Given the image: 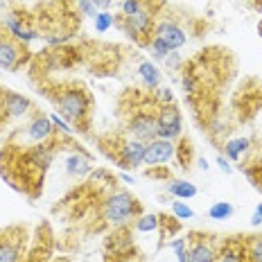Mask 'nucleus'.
<instances>
[{"label":"nucleus","instance_id":"obj_36","mask_svg":"<svg viewBox=\"0 0 262 262\" xmlns=\"http://www.w3.org/2000/svg\"><path fill=\"white\" fill-rule=\"evenodd\" d=\"M113 5V0H97V7H100V12H104Z\"/></svg>","mask_w":262,"mask_h":262},{"label":"nucleus","instance_id":"obj_22","mask_svg":"<svg viewBox=\"0 0 262 262\" xmlns=\"http://www.w3.org/2000/svg\"><path fill=\"white\" fill-rule=\"evenodd\" d=\"M217 262H247V260H244V251L237 249L235 244H224L220 255H217Z\"/></svg>","mask_w":262,"mask_h":262},{"label":"nucleus","instance_id":"obj_12","mask_svg":"<svg viewBox=\"0 0 262 262\" xmlns=\"http://www.w3.org/2000/svg\"><path fill=\"white\" fill-rule=\"evenodd\" d=\"M25 61L23 43L0 34V70H16Z\"/></svg>","mask_w":262,"mask_h":262},{"label":"nucleus","instance_id":"obj_18","mask_svg":"<svg viewBox=\"0 0 262 262\" xmlns=\"http://www.w3.org/2000/svg\"><path fill=\"white\" fill-rule=\"evenodd\" d=\"M249 149H251V140L249 138H244V136L242 138H231V140H226V145H224V154L222 156H226L231 163H237Z\"/></svg>","mask_w":262,"mask_h":262},{"label":"nucleus","instance_id":"obj_32","mask_svg":"<svg viewBox=\"0 0 262 262\" xmlns=\"http://www.w3.org/2000/svg\"><path fill=\"white\" fill-rule=\"evenodd\" d=\"M181 86H183V91L188 93V95H192V93L196 91V77L194 75H190V73H183L181 75Z\"/></svg>","mask_w":262,"mask_h":262},{"label":"nucleus","instance_id":"obj_15","mask_svg":"<svg viewBox=\"0 0 262 262\" xmlns=\"http://www.w3.org/2000/svg\"><path fill=\"white\" fill-rule=\"evenodd\" d=\"M63 167H66V172H68L70 177H75V179L86 177V174H91L89 154H86V151H81L77 147V151H70V154L63 158Z\"/></svg>","mask_w":262,"mask_h":262},{"label":"nucleus","instance_id":"obj_11","mask_svg":"<svg viewBox=\"0 0 262 262\" xmlns=\"http://www.w3.org/2000/svg\"><path fill=\"white\" fill-rule=\"evenodd\" d=\"M32 108H34V104H32L30 97L20 95V93H14V91H5L3 102H0V113L5 116V120H20V118H25Z\"/></svg>","mask_w":262,"mask_h":262},{"label":"nucleus","instance_id":"obj_34","mask_svg":"<svg viewBox=\"0 0 262 262\" xmlns=\"http://www.w3.org/2000/svg\"><path fill=\"white\" fill-rule=\"evenodd\" d=\"M251 224H253V226H260V224H262V204H258V208H255L253 217H251Z\"/></svg>","mask_w":262,"mask_h":262},{"label":"nucleus","instance_id":"obj_31","mask_svg":"<svg viewBox=\"0 0 262 262\" xmlns=\"http://www.w3.org/2000/svg\"><path fill=\"white\" fill-rule=\"evenodd\" d=\"M163 61H165L167 70H179V68H181V66H183V59H181V52H179V50L170 52L165 59H163Z\"/></svg>","mask_w":262,"mask_h":262},{"label":"nucleus","instance_id":"obj_21","mask_svg":"<svg viewBox=\"0 0 262 262\" xmlns=\"http://www.w3.org/2000/svg\"><path fill=\"white\" fill-rule=\"evenodd\" d=\"M244 260L247 262H262V235L251 237L244 244Z\"/></svg>","mask_w":262,"mask_h":262},{"label":"nucleus","instance_id":"obj_20","mask_svg":"<svg viewBox=\"0 0 262 262\" xmlns=\"http://www.w3.org/2000/svg\"><path fill=\"white\" fill-rule=\"evenodd\" d=\"M233 215H235V208H233V204H228V201H215L208 208V217L212 222H226V220H231Z\"/></svg>","mask_w":262,"mask_h":262},{"label":"nucleus","instance_id":"obj_30","mask_svg":"<svg viewBox=\"0 0 262 262\" xmlns=\"http://www.w3.org/2000/svg\"><path fill=\"white\" fill-rule=\"evenodd\" d=\"M145 5V0H122L120 3V16H131V14H136L140 7Z\"/></svg>","mask_w":262,"mask_h":262},{"label":"nucleus","instance_id":"obj_27","mask_svg":"<svg viewBox=\"0 0 262 262\" xmlns=\"http://www.w3.org/2000/svg\"><path fill=\"white\" fill-rule=\"evenodd\" d=\"M170 249L177 255V262H190V251L188 244H185V237H174L170 242Z\"/></svg>","mask_w":262,"mask_h":262},{"label":"nucleus","instance_id":"obj_24","mask_svg":"<svg viewBox=\"0 0 262 262\" xmlns=\"http://www.w3.org/2000/svg\"><path fill=\"white\" fill-rule=\"evenodd\" d=\"M113 23H116V16H113L108 9H104V12H100L93 18V25H95V32H100V34H104V32H108L113 27Z\"/></svg>","mask_w":262,"mask_h":262},{"label":"nucleus","instance_id":"obj_19","mask_svg":"<svg viewBox=\"0 0 262 262\" xmlns=\"http://www.w3.org/2000/svg\"><path fill=\"white\" fill-rule=\"evenodd\" d=\"M161 224H163V220L156 212H140L134 220V228L138 233H156L158 228H161Z\"/></svg>","mask_w":262,"mask_h":262},{"label":"nucleus","instance_id":"obj_16","mask_svg":"<svg viewBox=\"0 0 262 262\" xmlns=\"http://www.w3.org/2000/svg\"><path fill=\"white\" fill-rule=\"evenodd\" d=\"M138 77L149 93H154L158 86H163V73L154 61H140L138 63Z\"/></svg>","mask_w":262,"mask_h":262},{"label":"nucleus","instance_id":"obj_4","mask_svg":"<svg viewBox=\"0 0 262 262\" xmlns=\"http://www.w3.org/2000/svg\"><path fill=\"white\" fill-rule=\"evenodd\" d=\"M156 136L165 140H181L183 116L177 104H163L156 108Z\"/></svg>","mask_w":262,"mask_h":262},{"label":"nucleus","instance_id":"obj_1","mask_svg":"<svg viewBox=\"0 0 262 262\" xmlns=\"http://www.w3.org/2000/svg\"><path fill=\"white\" fill-rule=\"evenodd\" d=\"M52 100H54V104H57V113L63 120L86 129V124H89V113H91L89 93L77 89V86H66V89L57 91V95H54Z\"/></svg>","mask_w":262,"mask_h":262},{"label":"nucleus","instance_id":"obj_9","mask_svg":"<svg viewBox=\"0 0 262 262\" xmlns=\"http://www.w3.org/2000/svg\"><path fill=\"white\" fill-rule=\"evenodd\" d=\"M25 233L20 228L0 231V262H20Z\"/></svg>","mask_w":262,"mask_h":262},{"label":"nucleus","instance_id":"obj_26","mask_svg":"<svg viewBox=\"0 0 262 262\" xmlns=\"http://www.w3.org/2000/svg\"><path fill=\"white\" fill-rule=\"evenodd\" d=\"M147 46H149V52H151V57H154V59H161V61H163V59H165V57H167V54H170V52H174V50H170V46H167L165 41L156 39V36H151Z\"/></svg>","mask_w":262,"mask_h":262},{"label":"nucleus","instance_id":"obj_28","mask_svg":"<svg viewBox=\"0 0 262 262\" xmlns=\"http://www.w3.org/2000/svg\"><path fill=\"white\" fill-rule=\"evenodd\" d=\"M48 118H50L54 131H59L61 136H73V134H75V131H73V124H70L68 120H63L61 116H59V113H48Z\"/></svg>","mask_w":262,"mask_h":262},{"label":"nucleus","instance_id":"obj_7","mask_svg":"<svg viewBox=\"0 0 262 262\" xmlns=\"http://www.w3.org/2000/svg\"><path fill=\"white\" fill-rule=\"evenodd\" d=\"M151 36L165 41L167 46H170V50H181L185 43H188V32L172 18H156L154 34Z\"/></svg>","mask_w":262,"mask_h":262},{"label":"nucleus","instance_id":"obj_5","mask_svg":"<svg viewBox=\"0 0 262 262\" xmlns=\"http://www.w3.org/2000/svg\"><path fill=\"white\" fill-rule=\"evenodd\" d=\"M127 138L140 140V143H149V140L158 138L156 136V113L147 111V108H140V111H134V116L127 120Z\"/></svg>","mask_w":262,"mask_h":262},{"label":"nucleus","instance_id":"obj_8","mask_svg":"<svg viewBox=\"0 0 262 262\" xmlns=\"http://www.w3.org/2000/svg\"><path fill=\"white\" fill-rule=\"evenodd\" d=\"M145 143L134 138H124L122 145L118 147L116 151V161L120 167L124 170H136V167H143L145 165Z\"/></svg>","mask_w":262,"mask_h":262},{"label":"nucleus","instance_id":"obj_6","mask_svg":"<svg viewBox=\"0 0 262 262\" xmlns=\"http://www.w3.org/2000/svg\"><path fill=\"white\" fill-rule=\"evenodd\" d=\"M174 158H177V140L154 138L145 147V165L143 167L167 165V163L174 161Z\"/></svg>","mask_w":262,"mask_h":262},{"label":"nucleus","instance_id":"obj_10","mask_svg":"<svg viewBox=\"0 0 262 262\" xmlns=\"http://www.w3.org/2000/svg\"><path fill=\"white\" fill-rule=\"evenodd\" d=\"M20 131H25L23 136H25V140L32 147H34V145H46L48 140L57 134L54 127H52V122H50V118L43 116V113H36V116L25 124V129H20Z\"/></svg>","mask_w":262,"mask_h":262},{"label":"nucleus","instance_id":"obj_23","mask_svg":"<svg viewBox=\"0 0 262 262\" xmlns=\"http://www.w3.org/2000/svg\"><path fill=\"white\" fill-rule=\"evenodd\" d=\"M75 9L84 16V18H95L100 14V7H97V0H73Z\"/></svg>","mask_w":262,"mask_h":262},{"label":"nucleus","instance_id":"obj_35","mask_svg":"<svg viewBox=\"0 0 262 262\" xmlns=\"http://www.w3.org/2000/svg\"><path fill=\"white\" fill-rule=\"evenodd\" d=\"M120 181L127 183V185H134L136 179H134V174H129V172H120Z\"/></svg>","mask_w":262,"mask_h":262},{"label":"nucleus","instance_id":"obj_25","mask_svg":"<svg viewBox=\"0 0 262 262\" xmlns=\"http://www.w3.org/2000/svg\"><path fill=\"white\" fill-rule=\"evenodd\" d=\"M172 215L181 222H188V220H194V210L190 208V204H185L181 199H174L172 201Z\"/></svg>","mask_w":262,"mask_h":262},{"label":"nucleus","instance_id":"obj_38","mask_svg":"<svg viewBox=\"0 0 262 262\" xmlns=\"http://www.w3.org/2000/svg\"><path fill=\"white\" fill-rule=\"evenodd\" d=\"M258 32H260V36H262V25H260V27H258Z\"/></svg>","mask_w":262,"mask_h":262},{"label":"nucleus","instance_id":"obj_37","mask_svg":"<svg viewBox=\"0 0 262 262\" xmlns=\"http://www.w3.org/2000/svg\"><path fill=\"white\" fill-rule=\"evenodd\" d=\"M3 95H5V91H3V89H0V102H3Z\"/></svg>","mask_w":262,"mask_h":262},{"label":"nucleus","instance_id":"obj_14","mask_svg":"<svg viewBox=\"0 0 262 262\" xmlns=\"http://www.w3.org/2000/svg\"><path fill=\"white\" fill-rule=\"evenodd\" d=\"M188 251H190V262H217V255H220V251L215 249L212 239L208 237L192 239Z\"/></svg>","mask_w":262,"mask_h":262},{"label":"nucleus","instance_id":"obj_3","mask_svg":"<svg viewBox=\"0 0 262 262\" xmlns=\"http://www.w3.org/2000/svg\"><path fill=\"white\" fill-rule=\"evenodd\" d=\"M154 25H156V12L147 3L136 14L122 18V30L136 43H149L151 34H154Z\"/></svg>","mask_w":262,"mask_h":262},{"label":"nucleus","instance_id":"obj_2","mask_svg":"<svg viewBox=\"0 0 262 262\" xmlns=\"http://www.w3.org/2000/svg\"><path fill=\"white\" fill-rule=\"evenodd\" d=\"M140 204L129 190H113L102 204V220L113 228H124L140 215Z\"/></svg>","mask_w":262,"mask_h":262},{"label":"nucleus","instance_id":"obj_33","mask_svg":"<svg viewBox=\"0 0 262 262\" xmlns=\"http://www.w3.org/2000/svg\"><path fill=\"white\" fill-rule=\"evenodd\" d=\"M217 165H220V170L224 174H233V165H231V161H228L226 156H217Z\"/></svg>","mask_w":262,"mask_h":262},{"label":"nucleus","instance_id":"obj_13","mask_svg":"<svg viewBox=\"0 0 262 262\" xmlns=\"http://www.w3.org/2000/svg\"><path fill=\"white\" fill-rule=\"evenodd\" d=\"M5 30L9 32V36L12 39H16L18 43H23V46H27V43H32V41H36L39 39V32L34 30V27H30V23H25L20 16H16V14H7L5 16Z\"/></svg>","mask_w":262,"mask_h":262},{"label":"nucleus","instance_id":"obj_29","mask_svg":"<svg viewBox=\"0 0 262 262\" xmlns=\"http://www.w3.org/2000/svg\"><path fill=\"white\" fill-rule=\"evenodd\" d=\"M154 102H156L158 106L174 104V93H172V89H167V86H158V89L154 91Z\"/></svg>","mask_w":262,"mask_h":262},{"label":"nucleus","instance_id":"obj_17","mask_svg":"<svg viewBox=\"0 0 262 262\" xmlns=\"http://www.w3.org/2000/svg\"><path fill=\"white\" fill-rule=\"evenodd\" d=\"M165 190L170 192L174 199H181V201H190L196 196V185L192 181H188V179H172V181H167Z\"/></svg>","mask_w":262,"mask_h":262}]
</instances>
